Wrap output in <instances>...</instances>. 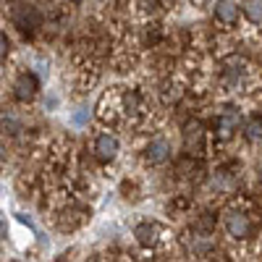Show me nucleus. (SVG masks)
Masks as SVG:
<instances>
[{"label": "nucleus", "mask_w": 262, "mask_h": 262, "mask_svg": "<svg viewBox=\"0 0 262 262\" xmlns=\"http://www.w3.org/2000/svg\"><path fill=\"white\" fill-rule=\"evenodd\" d=\"M223 228L233 242H244V238H249L254 233V223L244 210H228L223 215Z\"/></svg>", "instance_id": "1"}, {"label": "nucleus", "mask_w": 262, "mask_h": 262, "mask_svg": "<svg viewBox=\"0 0 262 262\" xmlns=\"http://www.w3.org/2000/svg\"><path fill=\"white\" fill-rule=\"evenodd\" d=\"M11 21H13V27H16L18 32H24V34H34V32L42 27V13H39V8H37V6H32V3H21V6H16V8H13Z\"/></svg>", "instance_id": "2"}, {"label": "nucleus", "mask_w": 262, "mask_h": 262, "mask_svg": "<svg viewBox=\"0 0 262 262\" xmlns=\"http://www.w3.org/2000/svg\"><path fill=\"white\" fill-rule=\"evenodd\" d=\"M121 152V142L116 134H97L95 142H92V155L100 160V163H113Z\"/></svg>", "instance_id": "3"}, {"label": "nucleus", "mask_w": 262, "mask_h": 262, "mask_svg": "<svg viewBox=\"0 0 262 262\" xmlns=\"http://www.w3.org/2000/svg\"><path fill=\"white\" fill-rule=\"evenodd\" d=\"M173 155V147L165 137H155L149 139L147 147H144V163L147 165H165Z\"/></svg>", "instance_id": "4"}, {"label": "nucleus", "mask_w": 262, "mask_h": 262, "mask_svg": "<svg viewBox=\"0 0 262 262\" xmlns=\"http://www.w3.org/2000/svg\"><path fill=\"white\" fill-rule=\"evenodd\" d=\"M37 95H39V79H37V74L27 71V74H21L13 81V97L18 102H32Z\"/></svg>", "instance_id": "5"}, {"label": "nucleus", "mask_w": 262, "mask_h": 262, "mask_svg": "<svg viewBox=\"0 0 262 262\" xmlns=\"http://www.w3.org/2000/svg\"><path fill=\"white\" fill-rule=\"evenodd\" d=\"M242 11H244V6L238 3V0H217L215 21L223 27H233V24H238V18H242Z\"/></svg>", "instance_id": "6"}, {"label": "nucleus", "mask_w": 262, "mask_h": 262, "mask_svg": "<svg viewBox=\"0 0 262 262\" xmlns=\"http://www.w3.org/2000/svg\"><path fill=\"white\" fill-rule=\"evenodd\" d=\"M134 238H137V244H142V247H155L160 242V226L149 223V221L137 223L134 226Z\"/></svg>", "instance_id": "7"}, {"label": "nucleus", "mask_w": 262, "mask_h": 262, "mask_svg": "<svg viewBox=\"0 0 262 262\" xmlns=\"http://www.w3.org/2000/svg\"><path fill=\"white\" fill-rule=\"evenodd\" d=\"M233 131H236V116H233V113L217 116V121H215V139L228 142V139L233 137Z\"/></svg>", "instance_id": "8"}, {"label": "nucleus", "mask_w": 262, "mask_h": 262, "mask_svg": "<svg viewBox=\"0 0 262 262\" xmlns=\"http://www.w3.org/2000/svg\"><path fill=\"white\" fill-rule=\"evenodd\" d=\"M139 107H142V100H139V95L137 92H121V113L123 116H139Z\"/></svg>", "instance_id": "9"}, {"label": "nucleus", "mask_w": 262, "mask_h": 262, "mask_svg": "<svg viewBox=\"0 0 262 262\" xmlns=\"http://www.w3.org/2000/svg\"><path fill=\"white\" fill-rule=\"evenodd\" d=\"M21 126H24V123H21V118L13 111H3V131H6V134L16 137L18 131H21Z\"/></svg>", "instance_id": "10"}, {"label": "nucleus", "mask_w": 262, "mask_h": 262, "mask_svg": "<svg viewBox=\"0 0 262 262\" xmlns=\"http://www.w3.org/2000/svg\"><path fill=\"white\" fill-rule=\"evenodd\" d=\"M226 79L228 84H238L244 79V63L242 60H228L226 63Z\"/></svg>", "instance_id": "11"}, {"label": "nucleus", "mask_w": 262, "mask_h": 262, "mask_svg": "<svg viewBox=\"0 0 262 262\" xmlns=\"http://www.w3.org/2000/svg\"><path fill=\"white\" fill-rule=\"evenodd\" d=\"M244 16L252 21V24H262V0H247Z\"/></svg>", "instance_id": "12"}, {"label": "nucleus", "mask_w": 262, "mask_h": 262, "mask_svg": "<svg viewBox=\"0 0 262 262\" xmlns=\"http://www.w3.org/2000/svg\"><path fill=\"white\" fill-rule=\"evenodd\" d=\"M244 137H247V142H259V139H262V118H252V121H247V126H244Z\"/></svg>", "instance_id": "13"}, {"label": "nucleus", "mask_w": 262, "mask_h": 262, "mask_svg": "<svg viewBox=\"0 0 262 262\" xmlns=\"http://www.w3.org/2000/svg\"><path fill=\"white\" fill-rule=\"evenodd\" d=\"M179 97H181V86L168 81V84L163 86V100H165V102H176Z\"/></svg>", "instance_id": "14"}, {"label": "nucleus", "mask_w": 262, "mask_h": 262, "mask_svg": "<svg viewBox=\"0 0 262 262\" xmlns=\"http://www.w3.org/2000/svg\"><path fill=\"white\" fill-rule=\"evenodd\" d=\"M74 123H76V126L90 123V111H76V113H74Z\"/></svg>", "instance_id": "15"}, {"label": "nucleus", "mask_w": 262, "mask_h": 262, "mask_svg": "<svg viewBox=\"0 0 262 262\" xmlns=\"http://www.w3.org/2000/svg\"><path fill=\"white\" fill-rule=\"evenodd\" d=\"M0 42H3V58L11 53V39H8V34L3 32V37H0Z\"/></svg>", "instance_id": "16"}, {"label": "nucleus", "mask_w": 262, "mask_h": 262, "mask_svg": "<svg viewBox=\"0 0 262 262\" xmlns=\"http://www.w3.org/2000/svg\"><path fill=\"white\" fill-rule=\"evenodd\" d=\"M53 262H69V257H58V259H53Z\"/></svg>", "instance_id": "17"}, {"label": "nucleus", "mask_w": 262, "mask_h": 262, "mask_svg": "<svg viewBox=\"0 0 262 262\" xmlns=\"http://www.w3.org/2000/svg\"><path fill=\"white\" fill-rule=\"evenodd\" d=\"M69 3H81V0H69Z\"/></svg>", "instance_id": "18"}, {"label": "nucleus", "mask_w": 262, "mask_h": 262, "mask_svg": "<svg viewBox=\"0 0 262 262\" xmlns=\"http://www.w3.org/2000/svg\"><path fill=\"white\" fill-rule=\"evenodd\" d=\"M11 262H16V259H11Z\"/></svg>", "instance_id": "19"}]
</instances>
